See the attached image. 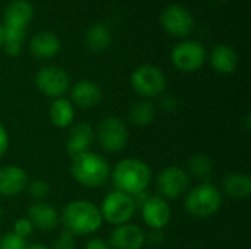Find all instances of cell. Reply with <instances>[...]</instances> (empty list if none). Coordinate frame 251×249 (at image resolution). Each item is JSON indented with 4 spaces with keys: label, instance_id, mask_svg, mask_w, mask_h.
Returning a JSON list of instances; mask_svg holds the SVG:
<instances>
[{
    "label": "cell",
    "instance_id": "1",
    "mask_svg": "<svg viewBox=\"0 0 251 249\" xmlns=\"http://www.w3.org/2000/svg\"><path fill=\"white\" fill-rule=\"evenodd\" d=\"M60 222L63 223V230L74 236L93 235L103 226V217L99 205L87 200L69 203L60 214Z\"/></svg>",
    "mask_w": 251,
    "mask_h": 249
},
{
    "label": "cell",
    "instance_id": "2",
    "mask_svg": "<svg viewBox=\"0 0 251 249\" xmlns=\"http://www.w3.org/2000/svg\"><path fill=\"white\" fill-rule=\"evenodd\" d=\"M112 181L116 191L135 197L146 192L151 182V169L138 158H124L112 170Z\"/></svg>",
    "mask_w": 251,
    "mask_h": 249
},
{
    "label": "cell",
    "instance_id": "3",
    "mask_svg": "<svg viewBox=\"0 0 251 249\" xmlns=\"http://www.w3.org/2000/svg\"><path fill=\"white\" fill-rule=\"evenodd\" d=\"M69 169L72 178L85 188H100L110 178L107 160L93 151H85L72 157Z\"/></svg>",
    "mask_w": 251,
    "mask_h": 249
},
{
    "label": "cell",
    "instance_id": "4",
    "mask_svg": "<svg viewBox=\"0 0 251 249\" xmlns=\"http://www.w3.org/2000/svg\"><path fill=\"white\" fill-rule=\"evenodd\" d=\"M222 201V192L215 185L201 182L188 189L184 207L187 213L196 219H209L219 213Z\"/></svg>",
    "mask_w": 251,
    "mask_h": 249
},
{
    "label": "cell",
    "instance_id": "5",
    "mask_svg": "<svg viewBox=\"0 0 251 249\" xmlns=\"http://www.w3.org/2000/svg\"><path fill=\"white\" fill-rule=\"evenodd\" d=\"M129 84L141 98L150 100L165 94L168 81L162 69L154 65L146 63L132 70L129 76Z\"/></svg>",
    "mask_w": 251,
    "mask_h": 249
},
{
    "label": "cell",
    "instance_id": "6",
    "mask_svg": "<svg viewBox=\"0 0 251 249\" xmlns=\"http://www.w3.org/2000/svg\"><path fill=\"white\" fill-rule=\"evenodd\" d=\"M99 208L103 222L116 227L129 223V220L135 214L137 205L131 195L121 191H112L104 197V200L101 201V207Z\"/></svg>",
    "mask_w": 251,
    "mask_h": 249
},
{
    "label": "cell",
    "instance_id": "7",
    "mask_svg": "<svg viewBox=\"0 0 251 249\" xmlns=\"http://www.w3.org/2000/svg\"><path fill=\"white\" fill-rule=\"evenodd\" d=\"M160 25L171 37L187 38L196 28V19L188 7L179 3H172L162 10Z\"/></svg>",
    "mask_w": 251,
    "mask_h": 249
},
{
    "label": "cell",
    "instance_id": "8",
    "mask_svg": "<svg viewBox=\"0 0 251 249\" xmlns=\"http://www.w3.org/2000/svg\"><path fill=\"white\" fill-rule=\"evenodd\" d=\"M37 90L49 98H62L71 88L68 72L56 65H47L37 70L34 76Z\"/></svg>",
    "mask_w": 251,
    "mask_h": 249
},
{
    "label": "cell",
    "instance_id": "9",
    "mask_svg": "<svg viewBox=\"0 0 251 249\" xmlns=\"http://www.w3.org/2000/svg\"><path fill=\"white\" fill-rule=\"evenodd\" d=\"M207 59L206 48L201 43L196 40H182L174 45L171 51L172 65L185 73H193L204 66Z\"/></svg>",
    "mask_w": 251,
    "mask_h": 249
},
{
    "label": "cell",
    "instance_id": "10",
    "mask_svg": "<svg viewBox=\"0 0 251 249\" xmlns=\"http://www.w3.org/2000/svg\"><path fill=\"white\" fill-rule=\"evenodd\" d=\"M96 138L106 153H119L128 144V128L116 116H106L100 120L96 131Z\"/></svg>",
    "mask_w": 251,
    "mask_h": 249
},
{
    "label": "cell",
    "instance_id": "11",
    "mask_svg": "<svg viewBox=\"0 0 251 249\" xmlns=\"http://www.w3.org/2000/svg\"><path fill=\"white\" fill-rule=\"evenodd\" d=\"M156 186L159 197L166 201L178 200L185 195L191 186V176L179 166H168L157 175Z\"/></svg>",
    "mask_w": 251,
    "mask_h": 249
},
{
    "label": "cell",
    "instance_id": "12",
    "mask_svg": "<svg viewBox=\"0 0 251 249\" xmlns=\"http://www.w3.org/2000/svg\"><path fill=\"white\" fill-rule=\"evenodd\" d=\"M140 211L143 220L151 230H163L172 217L168 201L159 195H149L140 205Z\"/></svg>",
    "mask_w": 251,
    "mask_h": 249
},
{
    "label": "cell",
    "instance_id": "13",
    "mask_svg": "<svg viewBox=\"0 0 251 249\" xmlns=\"http://www.w3.org/2000/svg\"><path fill=\"white\" fill-rule=\"evenodd\" d=\"M94 139H96V134L90 123L78 122L75 125H71L66 136V153L72 158L78 154L90 151Z\"/></svg>",
    "mask_w": 251,
    "mask_h": 249
},
{
    "label": "cell",
    "instance_id": "14",
    "mask_svg": "<svg viewBox=\"0 0 251 249\" xmlns=\"http://www.w3.org/2000/svg\"><path fill=\"white\" fill-rule=\"evenodd\" d=\"M146 244V235L137 225L126 223L116 226L110 235L109 247L113 249H143Z\"/></svg>",
    "mask_w": 251,
    "mask_h": 249
},
{
    "label": "cell",
    "instance_id": "15",
    "mask_svg": "<svg viewBox=\"0 0 251 249\" xmlns=\"http://www.w3.org/2000/svg\"><path fill=\"white\" fill-rule=\"evenodd\" d=\"M28 186L26 172L15 164H6L0 167V195L15 197L24 192Z\"/></svg>",
    "mask_w": 251,
    "mask_h": 249
},
{
    "label": "cell",
    "instance_id": "16",
    "mask_svg": "<svg viewBox=\"0 0 251 249\" xmlns=\"http://www.w3.org/2000/svg\"><path fill=\"white\" fill-rule=\"evenodd\" d=\"M69 90H71L69 101L79 109H93L103 98L101 88L90 79H81L75 82Z\"/></svg>",
    "mask_w": 251,
    "mask_h": 249
},
{
    "label": "cell",
    "instance_id": "17",
    "mask_svg": "<svg viewBox=\"0 0 251 249\" xmlns=\"http://www.w3.org/2000/svg\"><path fill=\"white\" fill-rule=\"evenodd\" d=\"M62 48L60 38L50 31H40L29 40V51L38 60H47L59 54Z\"/></svg>",
    "mask_w": 251,
    "mask_h": 249
},
{
    "label": "cell",
    "instance_id": "18",
    "mask_svg": "<svg viewBox=\"0 0 251 249\" xmlns=\"http://www.w3.org/2000/svg\"><path fill=\"white\" fill-rule=\"evenodd\" d=\"M26 219L31 222L34 229H40L44 232L56 229L57 225L60 223L59 211L53 205L43 201H37L32 205H29Z\"/></svg>",
    "mask_w": 251,
    "mask_h": 249
},
{
    "label": "cell",
    "instance_id": "19",
    "mask_svg": "<svg viewBox=\"0 0 251 249\" xmlns=\"http://www.w3.org/2000/svg\"><path fill=\"white\" fill-rule=\"evenodd\" d=\"M34 19V6L28 0H12L3 10V25L26 29Z\"/></svg>",
    "mask_w": 251,
    "mask_h": 249
},
{
    "label": "cell",
    "instance_id": "20",
    "mask_svg": "<svg viewBox=\"0 0 251 249\" xmlns=\"http://www.w3.org/2000/svg\"><path fill=\"white\" fill-rule=\"evenodd\" d=\"M212 68L221 75H231L238 68V54L235 48L228 44H218L212 48L209 56Z\"/></svg>",
    "mask_w": 251,
    "mask_h": 249
},
{
    "label": "cell",
    "instance_id": "21",
    "mask_svg": "<svg viewBox=\"0 0 251 249\" xmlns=\"http://www.w3.org/2000/svg\"><path fill=\"white\" fill-rule=\"evenodd\" d=\"M85 45L93 53H104L112 45V31L106 23H93L84 37Z\"/></svg>",
    "mask_w": 251,
    "mask_h": 249
},
{
    "label": "cell",
    "instance_id": "22",
    "mask_svg": "<svg viewBox=\"0 0 251 249\" xmlns=\"http://www.w3.org/2000/svg\"><path fill=\"white\" fill-rule=\"evenodd\" d=\"M49 117L56 128L60 129L69 128L71 125H74V117H75L74 104L65 97L53 100L49 109Z\"/></svg>",
    "mask_w": 251,
    "mask_h": 249
},
{
    "label": "cell",
    "instance_id": "23",
    "mask_svg": "<svg viewBox=\"0 0 251 249\" xmlns=\"http://www.w3.org/2000/svg\"><path fill=\"white\" fill-rule=\"evenodd\" d=\"M224 192L235 200H246L251 194V178L247 173H231L222 183Z\"/></svg>",
    "mask_w": 251,
    "mask_h": 249
},
{
    "label": "cell",
    "instance_id": "24",
    "mask_svg": "<svg viewBox=\"0 0 251 249\" xmlns=\"http://www.w3.org/2000/svg\"><path fill=\"white\" fill-rule=\"evenodd\" d=\"M25 38H26V29L3 25V44H1V48L4 50V53L9 57H16V56L21 54V51L24 48Z\"/></svg>",
    "mask_w": 251,
    "mask_h": 249
},
{
    "label": "cell",
    "instance_id": "25",
    "mask_svg": "<svg viewBox=\"0 0 251 249\" xmlns=\"http://www.w3.org/2000/svg\"><path fill=\"white\" fill-rule=\"evenodd\" d=\"M187 172L190 176H194L196 179H200L201 182H209L213 175V163L206 154L197 153L188 158Z\"/></svg>",
    "mask_w": 251,
    "mask_h": 249
},
{
    "label": "cell",
    "instance_id": "26",
    "mask_svg": "<svg viewBox=\"0 0 251 249\" xmlns=\"http://www.w3.org/2000/svg\"><path fill=\"white\" fill-rule=\"evenodd\" d=\"M156 117V106L150 100H140L134 103L129 109V120L135 126H149L154 122Z\"/></svg>",
    "mask_w": 251,
    "mask_h": 249
},
{
    "label": "cell",
    "instance_id": "27",
    "mask_svg": "<svg viewBox=\"0 0 251 249\" xmlns=\"http://www.w3.org/2000/svg\"><path fill=\"white\" fill-rule=\"evenodd\" d=\"M26 239L15 235L13 232L0 236V249H26Z\"/></svg>",
    "mask_w": 251,
    "mask_h": 249
},
{
    "label": "cell",
    "instance_id": "28",
    "mask_svg": "<svg viewBox=\"0 0 251 249\" xmlns=\"http://www.w3.org/2000/svg\"><path fill=\"white\" fill-rule=\"evenodd\" d=\"M28 192H29V195L34 198V200H44L47 195H49V192H50V186H49V183L46 182V181H43V179H35V181H31V182H28Z\"/></svg>",
    "mask_w": 251,
    "mask_h": 249
},
{
    "label": "cell",
    "instance_id": "29",
    "mask_svg": "<svg viewBox=\"0 0 251 249\" xmlns=\"http://www.w3.org/2000/svg\"><path fill=\"white\" fill-rule=\"evenodd\" d=\"M12 232L24 239H26L32 232H34V226L31 225V222L26 219V217H22V219H18L15 223H13V229Z\"/></svg>",
    "mask_w": 251,
    "mask_h": 249
},
{
    "label": "cell",
    "instance_id": "30",
    "mask_svg": "<svg viewBox=\"0 0 251 249\" xmlns=\"http://www.w3.org/2000/svg\"><path fill=\"white\" fill-rule=\"evenodd\" d=\"M159 106L166 113H174L178 110V98L174 94H162Z\"/></svg>",
    "mask_w": 251,
    "mask_h": 249
},
{
    "label": "cell",
    "instance_id": "31",
    "mask_svg": "<svg viewBox=\"0 0 251 249\" xmlns=\"http://www.w3.org/2000/svg\"><path fill=\"white\" fill-rule=\"evenodd\" d=\"M51 249H75L74 235L66 230H62V233L59 235V239L56 241V244L53 245Z\"/></svg>",
    "mask_w": 251,
    "mask_h": 249
},
{
    "label": "cell",
    "instance_id": "32",
    "mask_svg": "<svg viewBox=\"0 0 251 249\" xmlns=\"http://www.w3.org/2000/svg\"><path fill=\"white\" fill-rule=\"evenodd\" d=\"M7 148H9V134L4 125L0 122V158L6 154Z\"/></svg>",
    "mask_w": 251,
    "mask_h": 249
},
{
    "label": "cell",
    "instance_id": "33",
    "mask_svg": "<svg viewBox=\"0 0 251 249\" xmlns=\"http://www.w3.org/2000/svg\"><path fill=\"white\" fill-rule=\"evenodd\" d=\"M84 249H110L109 244L100 238H91L87 244H85V248Z\"/></svg>",
    "mask_w": 251,
    "mask_h": 249
},
{
    "label": "cell",
    "instance_id": "34",
    "mask_svg": "<svg viewBox=\"0 0 251 249\" xmlns=\"http://www.w3.org/2000/svg\"><path fill=\"white\" fill-rule=\"evenodd\" d=\"M163 239V233L162 230H151V233L149 235V241L151 245H156V244H160Z\"/></svg>",
    "mask_w": 251,
    "mask_h": 249
},
{
    "label": "cell",
    "instance_id": "35",
    "mask_svg": "<svg viewBox=\"0 0 251 249\" xmlns=\"http://www.w3.org/2000/svg\"><path fill=\"white\" fill-rule=\"evenodd\" d=\"M243 125H244V129L249 131L251 128V114L250 113H246V116L243 117Z\"/></svg>",
    "mask_w": 251,
    "mask_h": 249
},
{
    "label": "cell",
    "instance_id": "36",
    "mask_svg": "<svg viewBox=\"0 0 251 249\" xmlns=\"http://www.w3.org/2000/svg\"><path fill=\"white\" fill-rule=\"evenodd\" d=\"M26 249H50V248H47L46 245H41V244H34V245L26 247Z\"/></svg>",
    "mask_w": 251,
    "mask_h": 249
},
{
    "label": "cell",
    "instance_id": "37",
    "mask_svg": "<svg viewBox=\"0 0 251 249\" xmlns=\"http://www.w3.org/2000/svg\"><path fill=\"white\" fill-rule=\"evenodd\" d=\"M1 44H3V25L0 23V48H1Z\"/></svg>",
    "mask_w": 251,
    "mask_h": 249
},
{
    "label": "cell",
    "instance_id": "38",
    "mask_svg": "<svg viewBox=\"0 0 251 249\" xmlns=\"http://www.w3.org/2000/svg\"><path fill=\"white\" fill-rule=\"evenodd\" d=\"M1 217H3V210H1V207H0V220H1Z\"/></svg>",
    "mask_w": 251,
    "mask_h": 249
},
{
    "label": "cell",
    "instance_id": "39",
    "mask_svg": "<svg viewBox=\"0 0 251 249\" xmlns=\"http://www.w3.org/2000/svg\"><path fill=\"white\" fill-rule=\"evenodd\" d=\"M216 1H222V3H225V1H229V0H216Z\"/></svg>",
    "mask_w": 251,
    "mask_h": 249
}]
</instances>
